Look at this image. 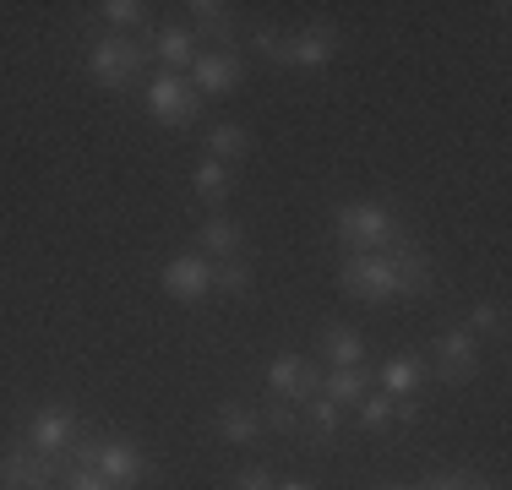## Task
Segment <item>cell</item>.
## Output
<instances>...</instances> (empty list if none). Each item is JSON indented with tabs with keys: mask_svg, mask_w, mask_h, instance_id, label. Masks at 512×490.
Wrapping results in <instances>:
<instances>
[{
	"mask_svg": "<svg viewBox=\"0 0 512 490\" xmlns=\"http://www.w3.org/2000/svg\"><path fill=\"white\" fill-rule=\"evenodd\" d=\"M142 44L131 39V33H99V39H88V71L104 82V88H131L142 71Z\"/></svg>",
	"mask_w": 512,
	"mask_h": 490,
	"instance_id": "obj_1",
	"label": "cell"
},
{
	"mask_svg": "<svg viewBox=\"0 0 512 490\" xmlns=\"http://www.w3.org/2000/svg\"><path fill=\"white\" fill-rule=\"evenodd\" d=\"M338 284H344V294H355L365 305H382L398 294V273H393V262H387V251H349L344 267H338Z\"/></svg>",
	"mask_w": 512,
	"mask_h": 490,
	"instance_id": "obj_2",
	"label": "cell"
},
{
	"mask_svg": "<svg viewBox=\"0 0 512 490\" xmlns=\"http://www.w3.org/2000/svg\"><path fill=\"white\" fill-rule=\"evenodd\" d=\"M93 469H99L115 490H137L142 480H148V458H142V447L126 441V436H99L93 441Z\"/></svg>",
	"mask_w": 512,
	"mask_h": 490,
	"instance_id": "obj_3",
	"label": "cell"
},
{
	"mask_svg": "<svg viewBox=\"0 0 512 490\" xmlns=\"http://www.w3.org/2000/svg\"><path fill=\"white\" fill-rule=\"evenodd\" d=\"M338 235L360 245V251H387V240L398 235V218L382 202H355V207H338Z\"/></svg>",
	"mask_w": 512,
	"mask_h": 490,
	"instance_id": "obj_4",
	"label": "cell"
},
{
	"mask_svg": "<svg viewBox=\"0 0 512 490\" xmlns=\"http://www.w3.org/2000/svg\"><path fill=\"white\" fill-rule=\"evenodd\" d=\"M202 109V98L191 93L186 77H175V71H158V77L148 82V115L158 120V126H191Z\"/></svg>",
	"mask_w": 512,
	"mask_h": 490,
	"instance_id": "obj_5",
	"label": "cell"
},
{
	"mask_svg": "<svg viewBox=\"0 0 512 490\" xmlns=\"http://www.w3.org/2000/svg\"><path fill=\"white\" fill-rule=\"evenodd\" d=\"M0 490H55V463L28 441H11L0 452Z\"/></svg>",
	"mask_w": 512,
	"mask_h": 490,
	"instance_id": "obj_6",
	"label": "cell"
},
{
	"mask_svg": "<svg viewBox=\"0 0 512 490\" xmlns=\"http://www.w3.org/2000/svg\"><path fill=\"white\" fill-rule=\"evenodd\" d=\"M191 93L197 98H224L240 88V55L235 49H197V60H191Z\"/></svg>",
	"mask_w": 512,
	"mask_h": 490,
	"instance_id": "obj_7",
	"label": "cell"
},
{
	"mask_svg": "<svg viewBox=\"0 0 512 490\" xmlns=\"http://www.w3.org/2000/svg\"><path fill=\"white\" fill-rule=\"evenodd\" d=\"M267 392H273L278 403H306L322 392V371H316L311 360H300V354H278L273 371H267Z\"/></svg>",
	"mask_w": 512,
	"mask_h": 490,
	"instance_id": "obj_8",
	"label": "cell"
},
{
	"mask_svg": "<svg viewBox=\"0 0 512 490\" xmlns=\"http://www.w3.org/2000/svg\"><path fill=\"white\" fill-rule=\"evenodd\" d=\"M387 262H393V273H398V294H431L436 289V267H431V256L414 245L404 229H398L393 240H387Z\"/></svg>",
	"mask_w": 512,
	"mask_h": 490,
	"instance_id": "obj_9",
	"label": "cell"
},
{
	"mask_svg": "<svg viewBox=\"0 0 512 490\" xmlns=\"http://www.w3.org/2000/svg\"><path fill=\"white\" fill-rule=\"evenodd\" d=\"M436 376L442 382H474L480 376V338L463 333V327H453V333L436 338Z\"/></svg>",
	"mask_w": 512,
	"mask_h": 490,
	"instance_id": "obj_10",
	"label": "cell"
},
{
	"mask_svg": "<svg viewBox=\"0 0 512 490\" xmlns=\"http://www.w3.org/2000/svg\"><path fill=\"white\" fill-rule=\"evenodd\" d=\"M28 441L33 452H44V458H55V452H71L77 447V414H66V409H39L28 420Z\"/></svg>",
	"mask_w": 512,
	"mask_h": 490,
	"instance_id": "obj_11",
	"label": "cell"
},
{
	"mask_svg": "<svg viewBox=\"0 0 512 490\" xmlns=\"http://www.w3.org/2000/svg\"><path fill=\"white\" fill-rule=\"evenodd\" d=\"M164 289L175 294V300H202V294H213V262H207L202 251L175 256V262L164 267Z\"/></svg>",
	"mask_w": 512,
	"mask_h": 490,
	"instance_id": "obj_12",
	"label": "cell"
},
{
	"mask_svg": "<svg viewBox=\"0 0 512 490\" xmlns=\"http://www.w3.org/2000/svg\"><path fill=\"white\" fill-rule=\"evenodd\" d=\"M333 49H338V28L316 22V28H306L300 39H284V60H278V66H306V71H316V66H327V60H333Z\"/></svg>",
	"mask_w": 512,
	"mask_h": 490,
	"instance_id": "obj_13",
	"label": "cell"
},
{
	"mask_svg": "<svg viewBox=\"0 0 512 490\" xmlns=\"http://www.w3.org/2000/svg\"><path fill=\"white\" fill-rule=\"evenodd\" d=\"M55 485L60 490H115L99 469H93V441H77V447L66 452V463L55 469Z\"/></svg>",
	"mask_w": 512,
	"mask_h": 490,
	"instance_id": "obj_14",
	"label": "cell"
},
{
	"mask_svg": "<svg viewBox=\"0 0 512 490\" xmlns=\"http://www.w3.org/2000/svg\"><path fill=\"white\" fill-rule=\"evenodd\" d=\"M371 382H376L371 365H344V371H327V376H322V398H333L338 409H344V403L355 409L365 392H371Z\"/></svg>",
	"mask_w": 512,
	"mask_h": 490,
	"instance_id": "obj_15",
	"label": "cell"
},
{
	"mask_svg": "<svg viewBox=\"0 0 512 490\" xmlns=\"http://www.w3.org/2000/svg\"><path fill=\"white\" fill-rule=\"evenodd\" d=\"M213 431H218L224 447H251V441L262 436V414H251L246 403H224L218 420H213Z\"/></svg>",
	"mask_w": 512,
	"mask_h": 490,
	"instance_id": "obj_16",
	"label": "cell"
},
{
	"mask_svg": "<svg viewBox=\"0 0 512 490\" xmlns=\"http://www.w3.org/2000/svg\"><path fill=\"white\" fill-rule=\"evenodd\" d=\"M197 240H202L207 262H229V256H240V224H235V218H224V213H207V224L197 229Z\"/></svg>",
	"mask_w": 512,
	"mask_h": 490,
	"instance_id": "obj_17",
	"label": "cell"
},
{
	"mask_svg": "<svg viewBox=\"0 0 512 490\" xmlns=\"http://www.w3.org/2000/svg\"><path fill=\"white\" fill-rule=\"evenodd\" d=\"M153 55L164 60V71H191V60H197V33L191 28H158L153 33Z\"/></svg>",
	"mask_w": 512,
	"mask_h": 490,
	"instance_id": "obj_18",
	"label": "cell"
},
{
	"mask_svg": "<svg viewBox=\"0 0 512 490\" xmlns=\"http://www.w3.org/2000/svg\"><path fill=\"white\" fill-rule=\"evenodd\" d=\"M425 382V360L420 354H393V360L382 365V387H387V398H414V387Z\"/></svg>",
	"mask_w": 512,
	"mask_h": 490,
	"instance_id": "obj_19",
	"label": "cell"
},
{
	"mask_svg": "<svg viewBox=\"0 0 512 490\" xmlns=\"http://www.w3.org/2000/svg\"><path fill=\"white\" fill-rule=\"evenodd\" d=\"M322 360L333 365V371H344V365H360V360H365V338L355 333V327L333 322V327L322 333Z\"/></svg>",
	"mask_w": 512,
	"mask_h": 490,
	"instance_id": "obj_20",
	"label": "cell"
},
{
	"mask_svg": "<svg viewBox=\"0 0 512 490\" xmlns=\"http://www.w3.org/2000/svg\"><path fill=\"white\" fill-rule=\"evenodd\" d=\"M186 11H197V22H202L207 39H213V49H235V11L229 6H218V0H191Z\"/></svg>",
	"mask_w": 512,
	"mask_h": 490,
	"instance_id": "obj_21",
	"label": "cell"
},
{
	"mask_svg": "<svg viewBox=\"0 0 512 490\" xmlns=\"http://www.w3.org/2000/svg\"><path fill=\"white\" fill-rule=\"evenodd\" d=\"M191 180H197V196L218 213V207H224V196H229V164H218V158H202Z\"/></svg>",
	"mask_w": 512,
	"mask_h": 490,
	"instance_id": "obj_22",
	"label": "cell"
},
{
	"mask_svg": "<svg viewBox=\"0 0 512 490\" xmlns=\"http://www.w3.org/2000/svg\"><path fill=\"white\" fill-rule=\"evenodd\" d=\"M300 409H306V420H311V431H316V441H322V447L338 436V425H344V409H338L333 398H322V392H316V398H306Z\"/></svg>",
	"mask_w": 512,
	"mask_h": 490,
	"instance_id": "obj_23",
	"label": "cell"
},
{
	"mask_svg": "<svg viewBox=\"0 0 512 490\" xmlns=\"http://www.w3.org/2000/svg\"><path fill=\"white\" fill-rule=\"evenodd\" d=\"M246 153V126H235V120H218L213 131H207V158H218V164H229V158Z\"/></svg>",
	"mask_w": 512,
	"mask_h": 490,
	"instance_id": "obj_24",
	"label": "cell"
},
{
	"mask_svg": "<svg viewBox=\"0 0 512 490\" xmlns=\"http://www.w3.org/2000/svg\"><path fill=\"white\" fill-rule=\"evenodd\" d=\"M99 17H104L115 33H126V28H142V22H148V6H142V0H104Z\"/></svg>",
	"mask_w": 512,
	"mask_h": 490,
	"instance_id": "obj_25",
	"label": "cell"
},
{
	"mask_svg": "<svg viewBox=\"0 0 512 490\" xmlns=\"http://www.w3.org/2000/svg\"><path fill=\"white\" fill-rule=\"evenodd\" d=\"M355 414H360L365 431H387V425H393V398H387V392H365L355 403Z\"/></svg>",
	"mask_w": 512,
	"mask_h": 490,
	"instance_id": "obj_26",
	"label": "cell"
},
{
	"mask_svg": "<svg viewBox=\"0 0 512 490\" xmlns=\"http://www.w3.org/2000/svg\"><path fill=\"white\" fill-rule=\"evenodd\" d=\"M213 289H224V294H246V289H251V267L240 262V256H229V262H213Z\"/></svg>",
	"mask_w": 512,
	"mask_h": 490,
	"instance_id": "obj_27",
	"label": "cell"
},
{
	"mask_svg": "<svg viewBox=\"0 0 512 490\" xmlns=\"http://www.w3.org/2000/svg\"><path fill=\"white\" fill-rule=\"evenodd\" d=\"M496 327H502V305H496V300H480V305L469 311V327H463V333L480 338V333H496Z\"/></svg>",
	"mask_w": 512,
	"mask_h": 490,
	"instance_id": "obj_28",
	"label": "cell"
},
{
	"mask_svg": "<svg viewBox=\"0 0 512 490\" xmlns=\"http://www.w3.org/2000/svg\"><path fill=\"white\" fill-rule=\"evenodd\" d=\"M420 490H491V485H480V480H469V474H431Z\"/></svg>",
	"mask_w": 512,
	"mask_h": 490,
	"instance_id": "obj_29",
	"label": "cell"
},
{
	"mask_svg": "<svg viewBox=\"0 0 512 490\" xmlns=\"http://www.w3.org/2000/svg\"><path fill=\"white\" fill-rule=\"evenodd\" d=\"M273 485H278V480L262 469V463H251V469H240V474H235V490H273Z\"/></svg>",
	"mask_w": 512,
	"mask_h": 490,
	"instance_id": "obj_30",
	"label": "cell"
},
{
	"mask_svg": "<svg viewBox=\"0 0 512 490\" xmlns=\"http://www.w3.org/2000/svg\"><path fill=\"white\" fill-rule=\"evenodd\" d=\"M256 49H262L267 60H284V33H256Z\"/></svg>",
	"mask_w": 512,
	"mask_h": 490,
	"instance_id": "obj_31",
	"label": "cell"
},
{
	"mask_svg": "<svg viewBox=\"0 0 512 490\" xmlns=\"http://www.w3.org/2000/svg\"><path fill=\"white\" fill-rule=\"evenodd\" d=\"M273 490H316V485H306V480H284V485H273Z\"/></svg>",
	"mask_w": 512,
	"mask_h": 490,
	"instance_id": "obj_32",
	"label": "cell"
},
{
	"mask_svg": "<svg viewBox=\"0 0 512 490\" xmlns=\"http://www.w3.org/2000/svg\"><path fill=\"white\" fill-rule=\"evenodd\" d=\"M376 490H404V485H376Z\"/></svg>",
	"mask_w": 512,
	"mask_h": 490,
	"instance_id": "obj_33",
	"label": "cell"
}]
</instances>
